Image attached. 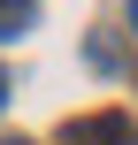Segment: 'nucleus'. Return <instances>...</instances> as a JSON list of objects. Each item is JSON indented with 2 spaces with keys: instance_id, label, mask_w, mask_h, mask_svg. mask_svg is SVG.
<instances>
[{
  "instance_id": "39448f33",
  "label": "nucleus",
  "mask_w": 138,
  "mask_h": 145,
  "mask_svg": "<svg viewBox=\"0 0 138 145\" xmlns=\"http://www.w3.org/2000/svg\"><path fill=\"white\" fill-rule=\"evenodd\" d=\"M8 145H31V138H8Z\"/></svg>"
},
{
  "instance_id": "f257e3e1",
  "label": "nucleus",
  "mask_w": 138,
  "mask_h": 145,
  "mask_svg": "<svg viewBox=\"0 0 138 145\" xmlns=\"http://www.w3.org/2000/svg\"><path fill=\"white\" fill-rule=\"evenodd\" d=\"M69 145H123V115H92V122H69Z\"/></svg>"
},
{
  "instance_id": "f03ea898",
  "label": "nucleus",
  "mask_w": 138,
  "mask_h": 145,
  "mask_svg": "<svg viewBox=\"0 0 138 145\" xmlns=\"http://www.w3.org/2000/svg\"><path fill=\"white\" fill-rule=\"evenodd\" d=\"M38 23V0H0V38H23Z\"/></svg>"
},
{
  "instance_id": "7ed1b4c3",
  "label": "nucleus",
  "mask_w": 138,
  "mask_h": 145,
  "mask_svg": "<svg viewBox=\"0 0 138 145\" xmlns=\"http://www.w3.org/2000/svg\"><path fill=\"white\" fill-rule=\"evenodd\" d=\"M0 99H8V69H0Z\"/></svg>"
},
{
  "instance_id": "20e7f679",
  "label": "nucleus",
  "mask_w": 138,
  "mask_h": 145,
  "mask_svg": "<svg viewBox=\"0 0 138 145\" xmlns=\"http://www.w3.org/2000/svg\"><path fill=\"white\" fill-rule=\"evenodd\" d=\"M131 31H138V0H131Z\"/></svg>"
}]
</instances>
